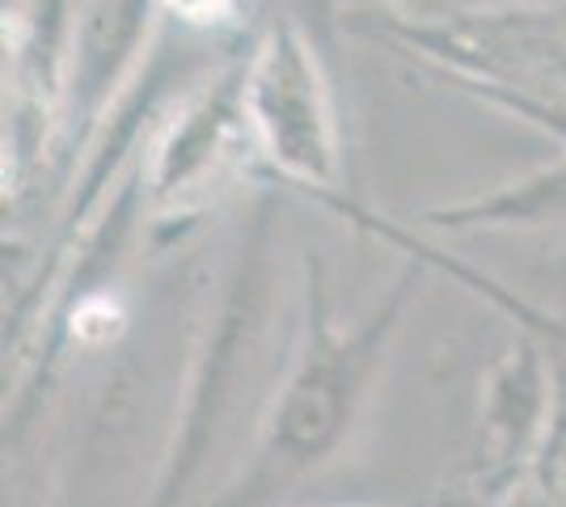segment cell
Instances as JSON below:
<instances>
[{
  "label": "cell",
  "instance_id": "cell-1",
  "mask_svg": "<svg viewBox=\"0 0 566 507\" xmlns=\"http://www.w3.org/2000/svg\"><path fill=\"white\" fill-rule=\"evenodd\" d=\"M406 292L410 288L398 284L394 296L352 330H338L326 296L313 292L305 342L262 419L254 453L233 483L203 507H275L343 453L377 381L389 335L398 330Z\"/></svg>",
  "mask_w": 566,
  "mask_h": 507
},
{
  "label": "cell",
  "instance_id": "cell-2",
  "mask_svg": "<svg viewBox=\"0 0 566 507\" xmlns=\"http://www.w3.org/2000/svg\"><path fill=\"white\" fill-rule=\"evenodd\" d=\"M245 119L254 123L262 148L296 182L331 178L334 140L322 76L308 47L292 30H275L262 43L245 81Z\"/></svg>",
  "mask_w": 566,
  "mask_h": 507
},
{
  "label": "cell",
  "instance_id": "cell-3",
  "mask_svg": "<svg viewBox=\"0 0 566 507\" xmlns=\"http://www.w3.org/2000/svg\"><path fill=\"white\" fill-rule=\"evenodd\" d=\"M545 216H566V169H554V173H542L533 182H520L516 191L491 194L486 203H473V208H461L452 212L449 224H516V220H545Z\"/></svg>",
  "mask_w": 566,
  "mask_h": 507
},
{
  "label": "cell",
  "instance_id": "cell-4",
  "mask_svg": "<svg viewBox=\"0 0 566 507\" xmlns=\"http://www.w3.org/2000/svg\"><path fill=\"white\" fill-rule=\"evenodd\" d=\"M161 4H166L169 13L187 18V22H216V18L229 13L233 0H161Z\"/></svg>",
  "mask_w": 566,
  "mask_h": 507
}]
</instances>
